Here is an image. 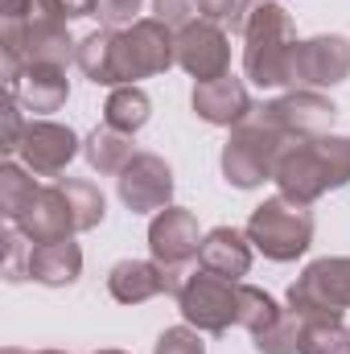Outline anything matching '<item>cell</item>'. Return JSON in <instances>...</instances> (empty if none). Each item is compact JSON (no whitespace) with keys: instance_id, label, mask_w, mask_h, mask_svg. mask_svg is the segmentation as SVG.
<instances>
[{"instance_id":"1","label":"cell","mask_w":350,"mask_h":354,"mask_svg":"<svg viewBox=\"0 0 350 354\" xmlns=\"http://www.w3.org/2000/svg\"><path fill=\"white\" fill-rule=\"evenodd\" d=\"M272 181L280 185L284 198L309 206L317 202L326 189H342L350 185V140L347 136H309V140H288Z\"/></svg>"},{"instance_id":"2","label":"cell","mask_w":350,"mask_h":354,"mask_svg":"<svg viewBox=\"0 0 350 354\" xmlns=\"http://www.w3.org/2000/svg\"><path fill=\"white\" fill-rule=\"evenodd\" d=\"M293 54H297V25L280 0H268L252 12L243 29V71L260 91L293 87Z\"/></svg>"},{"instance_id":"3","label":"cell","mask_w":350,"mask_h":354,"mask_svg":"<svg viewBox=\"0 0 350 354\" xmlns=\"http://www.w3.org/2000/svg\"><path fill=\"white\" fill-rule=\"evenodd\" d=\"M174 62L177 33L157 17H140L128 29H116L111 37V87H132L140 79L165 75Z\"/></svg>"},{"instance_id":"4","label":"cell","mask_w":350,"mask_h":354,"mask_svg":"<svg viewBox=\"0 0 350 354\" xmlns=\"http://www.w3.org/2000/svg\"><path fill=\"white\" fill-rule=\"evenodd\" d=\"M248 239H252L256 252H264V260L288 264V260L309 252V243H313V214H309V206H301V202H293L284 194L264 198L252 210V218H248Z\"/></svg>"},{"instance_id":"5","label":"cell","mask_w":350,"mask_h":354,"mask_svg":"<svg viewBox=\"0 0 350 354\" xmlns=\"http://www.w3.org/2000/svg\"><path fill=\"white\" fill-rule=\"evenodd\" d=\"M239 284L243 280H223L206 268H194L174 292L185 326L198 334H227L239 317Z\"/></svg>"},{"instance_id":"6","label":"cell","mask_w":350,"mask_h":354,"mask_svg":"<svg viewBox=\"0 0 350 354\" xmlns=\"http://www.w3.org/2000/svg\"><path fill=\"white\" fill-rule=\"evenodd\" d=\"M284 136H276L272 128H264L260 120H243L239 128H231L227 145H223V177L235 189H256L264 181H272L276 161L284 153Z\"/></svg>"},{"instance_id":"7","label":"cell","mask_w":350,"mask_h":354,"mask_svg":"<svg viewBox=\"0 0 350 354\" xmlns=\"http://www.w3.org/2000/svg\"><path fill=\"white\" fill-rule=\"evenodd\" d=\"M288 309L301 317H342L350 309V256L313 260L288 284Z\"/></svg>"},{"instance_id":"8","label":"cell","mask_w":350,"mask_h":354,"mask_svg":"<svg viewBox=\"0 0 350 354\" xmlns=\"http://www.w3.org/2000/svg\"><path fill=\"white\" fill-rule=\"evenodd\" d=\"M252 115L260 120L264 128H272L276 136H284V140H309V136H326V132H330L338 107H334V99H326L322 91L293 87L288 95H280V99L256 107Z\"/></svg>"},{"instance_id":"9","label":"cell","mask_w":350,"mask_h":354,"mask_svg":"<svg viewBox=\"0 0 350 354\" xmlns=\"http://www.w3.org/2000/svg\"><path fill=\"white\" fill-rule=\"evenodd\" d=\"M177 66L194 79V83H210L231 75V41L227 29L214 21L194 17L185 29H177Z\"/></svg>"},{"instance_id":"10","label":"cell","mask_w":350,"mask_h":354,"mask_svg":"<svg viewBox=\"0 0 350 354\" xmlns=\"http://www.w3.org/2000/svg\"><path fill=\"white\" fill-rule=\"evenodd\" d=\"M116 185H120V202L132 214H157L174 206V169L157 153H136L124 165V174L116 177Z\"/></svg>"},{"instance_id":"11","label":"cell","mask_w":350,"mask_h":354,"mask_svg":"<svg viewBox=\"0 0 350 354\" xmlns=\"http://www.w3.org/2000/svg\"><path fill=\"white\" fill-rule=\"evenodd\" d=\"M350 79V41L338 33H317L309 41H297L293 54V87L322 91Z\"/></svg>"},{"instance_id":"12","label":"cell","mask_w":350,"mask_h":354,"mask_svg":"<svg viewBox=\"0 0 350 354\" xmlns=\"http://www.w3.org/2000/svg\"><path fill=\"white\" fill-rule=\"evenodd\" d=\"M83 140L75 136L71 124H58V120H29L25 128V140H21V165L33 177H58L75 157H79Z\"/></svg>"},{"instance_id":"13","label":"cell","mask_w":350,"mask_h":354,"mask_svg":"<svg viewBox=\"0 0 350 354\" xmlns=\"http://www.w3.org/2000/svg\"><path fill=\"white\" fill-rule=\"evenodd\" d=\"M202 248V231L194 210L185 206H165L153 214L149 223V252L161 268H190V260H198Z\"/></svg>"},{"instance_id":"14","label":"cell","mask_w":350,"mask_h":354,"mask_svg":"<svg viewBox=\"0 0 350 354\" xmlns=\"http://www.w3.org/2000/svg\"><path fill=\"white\" fill-rule=\"evenodd\" d=\"M190 103H194V115L214 124V128H239L256 111L243 79H235V75H223V79H210V83H194Z\"/></svg>"},{"instance_id":"15","label":"cell","mask_w":350,"mask_h":354,"mask_svg":"<svg viewBox=\"0 0 350 354\" xmlns=\"http://www.w3.org/2000/svg\"><path fill=\"white\" fill-rule=\"evenodd\" d=\"M12 227H17L29 243H54V239L79 235V231H75V218H71V206H66V198H62V189H58V181L42 185L37 202H33Z\"/></svg>"},{"instance_id":"16","label":"cell","mask_w":350,"mask_h":354,"mask_svg":"<svg viewBox=\"0 0 350 354\" xmlns=\"http://www.w3.org/2000/svg\"><path fill=\"white\" fill-rule=\"evenodd\" d=\"M8 95L33 111V115H50L58 111L66 99H71V79H66V66H50V62H37V66H25L17 75V83L8 87Z\"/></svg>"},{"instance_id":"17","label":"cell","mask_w":350,"mask_h":354,"mask_svg":"<svg viewBox=\"0 0 350 354\" xmlns=\"http://www.w3.org/2000/svg\"><path fill=\"white\" fill-rule=\"evenodd\" d=\"M198 268L223 276V280H243L252 272V239L248 231H235V227H214L202 235V248H198Z\"/></svg>"},{"instance_id":"18","label":"cell","mask_w":350,"mask_h":354,"mask_svg":"<svg viewBox=\"0 0 350 354\" xmlns=\"http://www.w3.org/2000/svg\"><path fill=\"white\" fill-rule=\"evenodd\" d=\"M107 292L120 305H145V301L169 292V276L157 260H120L107 272Z\"/></svg>"},{"instance_id":"19","label":"cell","mask_w":350,"mask_h":354,"mask_svg":"<svg viewBox=\"0 0 350 354\" xmlns=\"http://www.w3.org/2000/svg\"><path fill=\"white\" fill-rule=\"evenodd\" d=\"M83 276V248L75 239H54V243H33L29 256V280L46 288H71Z\"/></svg>"},{"instance_id":"20","label":"cell","mask_w":350,"mask_h":354,"mask_svg":"<svg viewBox=\"0 0 350 354\" xmlns=\"http://www.w3.org/2000/svg\"><path fill=\"white\" fill-rule=\"evenodd\" d=\"M83 157H87V165L95 174L120 177L124 165L136 157V149H132V136H128V132H120V128H111V124H99L87 140H83Z\"/></svg>"},{"instance_id":"21","label":"cell","mask_w":350,"mask_h":354,"mask_svg":"<svg viewBox=\"0 0 350 354\" xmlns=\"http://www.w3.org/2000/svg\"><path fill=\"white\" fill-rule=\"evenodd\" d=\"M153 120V99L145 95V87H111L107 103H103V124L120 128V132H140L145 124Z\"/></svg>"},{"instance_id":"22","label":"cell","mask_w":350,"mask_h":354,"mask_svg":"<svg viewBox=\"0 0 350 354\" xmlns=\"http://www.w3.org/2000/svg\"><path fill=\"white\" fill-rule=\"evenodd\" d=\"M58 189H62V198H66V206H71L75 231H91V227L103 223L107 198H103V189H99L95 181H87V177H58Z\"/></svg>"},{"instance_id":"23","label":"cell","mask_w":350,"mask_h":354,"mask_svg":"<svg viewBox=\"0 0 350 354\" xmlns=\"http://www.w3.org/2000/svg\"><path fill=\"white\" fill-rule=\"evenodd\" d=\"M37 194H42V185L29 177L25 165H12V161L0 165V214H4L8 223H17V218L37 202Z\"/></svg>"},{"instance_id":"24","label":"cell","mask_w":350,"mask_h":354,"mask_svg":"<svg viewBox=\"0 0 350 354\" xmlns=\"http://www.w3.org/2000/svg\"><path fill=\"white\" fill-rule=\"evenodd\" d=\"M301 330H305V317L293 309H280L276 322L252 334V346L256 354H301Z\"/></svg>"},{"instance_id":"25","label":"cell","mask_w":350,"mask_h":354,"mask_svg":"<svg viewBox=\"0 0 350 354\" xmlns=\"http://www.w3.org/2000/svg\"><path fill=\"white\" fill-rule=\"evenodd\" d=\"M111 37H116V29H95L79 41L75 62L95 87H111Z\"/></svg>"},{"instance_id":"26","label":"cell","mask_w":350,"mask_h":354,"mask_svg":"<svg viewBox=\"0 0 350 354\" xmlns=\"http://www.w3.org/2000/svg\"><path fill=\"white\" fill-rule=\"evenodd\" d=\"M301 354H350V330L342 317H305Z\"/></svg>"},{"instance_id":"27","label":"cell","mask_w":350,"mask_h":354,"mask_svg":"<svg viewBox=\"0 0 350 354\" xmlns=\"http://www.w3.org/2000/svg\"><path fill=\"white\" fill-rule=\"evenodd\" d=\"M276 317H280V305H276L264 288L239 284V317H235V326H243L248 334H256V330H264V326L276 322Z\"/></svg>"},{"instance_id":"28","label":"cell","mask_w":350,"mask_h":354,"mask_svg":"<svg viewBox=\"0 0 350 354\" xmlns=\"http://www.w3.org/2000/svg\"><path fill=\"white\" fill-rule=\"evenodd\" d=\"M4 21L37 25V21H66L62 0H4Z\"/></svg>"},{"instance_id":"29","label":"cell","mask_w":350,"mask_h":354,"mask_svg":"<svg viewBox=\"0 0 350 354\" xmlns=\"http://www.w3.org/2000/svg\"><path fill=\"white\" fill-rule=\"evenodd\" d=\"M29 256H33V243L8 223V235H4V280H29Z\"/></svg>"},{"instance_id":"30","label":"cell","mask_w":350,"mask_h":354,"mask_svg":"<svg viewBox=\"0 0 350 354\" xmlns=\"http://www.w3.org/2000/svg\"><path fill=\"white\" fill-rule=\"evenodd\" d=\"M153 354H206V342L198 338L194 326H169V330L157 338Z\"/></svg>"},{"instance_id":"31","label":"cell","mask_w":350,"mask_h":354,"mask_svg":"<svg viewBox=\"0 0 350 354\" xmlns=\"http://www.w3.org/2000/svg\"><path fill=\"white\" fill-rule=\"evenodd\" d=\"M140 4H145V0H99L95 17L103 21V29H128V25H136Z\"/></svg>"},{"instance_id":"32","label":"cell","mask_w":350,"mask_h":354,"mask_svg":"<svg viewBox=\"0 0 350 354\" xmlns=\"http://www.w3.org/2000/svg\"><path fill=\"white\" fill-rule=\"evenodd\" d=\"M25 115H21V103L8 95V103H4V140H0V153L4 157H17L21 153V140H25Z\"/></svg>"},{"instance_id":"33","label":"cell","mask_w":350,"mask_h":354,"mask_svg":"<svg viewBox=\"0 0 350 354\" xmlns=\"http://www.w3.org/2000/svg\"><path fill=\"white\" fill-rule=\"evenodd\" d=\"M194 12H198V4L194 0H153V17L157 21H165L169 29H185L190 21H194Z\"/></svg>"},{"instance_id":"34","label":"cell","mask_w":350,"mask_h":354,"mask_svg":"<svg viewBox=\"0 0 350 354\" xmlns=\"http://www.w3.org/2000/svg\"><path fill=\"white\" fill-rule=\"evenodd\" d=\"M194 4H198L202 21H214V25H227V29H231V21L239 12V0H194Z\"/></svg>"},{"instance_id":"35","label":"cell","mask_w":350,"mask_h":354,"mask_svg":"<svg viewBox=\"0 0 350 354\" xmlns=\"http://www.w3.org/2000/svg\"><path fill=\"white\" fill-rule=\"evenodd\" d=\"M95 8H99V0H62L66 21H75V17H95Z\"/></svg>"},{"instance_id":"36","label":"cell","mask_w":350,"mask_h":354,"mask_svg":"<svg viewBox=\"0 0 350 354\" xmlns=\"http://www.w3.org/2000/svg\"><path fill=\"white\" fill-rule=\"evenodd\" d=\"M4 354H29V351H17V346H8ZM33 354H66V351H33Z\"/></svg>"},{"instance_id":"37","label":"cell","mask_w":350,"mask_h":354,"mask_svg":"<svg viewBox=\"0 0 350 354\" xmlns=\"http://www.w3.org/2000/svg\"><path fill=\"white\" fill-rule=\"evenodd\" d=\"M95 354H124V351H95Z\"/></svg>"}]
</instances>
